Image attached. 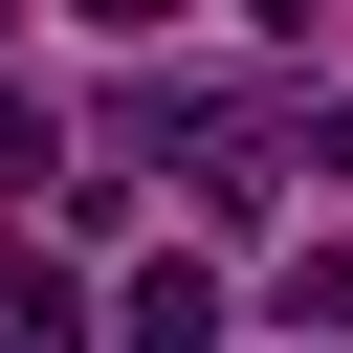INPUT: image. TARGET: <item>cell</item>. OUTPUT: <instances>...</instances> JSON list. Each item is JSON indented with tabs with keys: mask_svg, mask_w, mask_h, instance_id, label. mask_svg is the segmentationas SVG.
Segmentation results:
<instances>
[{
	"mask_svg": "<svg viewBox=\"0 0 353 353\" xmlns=\"http://www.w3.org/2000/svg\"><path fill=\"white\" fill-rule=\"evenodd\" d=\"M265 309H309V331H353V243H287V287Z\"/></svg>",
	"mask_w": 353,
	"mask_h": 353,
	"instance_id": "2",
	"label": "cell"
},
{
	"mask_svg": "<svg viewBox=\"0 0 353 353\" xmlns=\"http://www.w3.org/2000/svg\"><path fill=\"white\" fill-rule=\"evenodd\" d=\"M44 154H66V132H44V88H0V176H44Z\"/></svg>",
	"mask_w": 353,
	"mask_h": 353,
	"instance_id": "4",
	"label": "cell"
},
{
	"mask_svg": "<svg viewBox=\"0 0 353 353\" xmlns=\"http://www.w3.org/2000/svg\"><path fill=\"white\" fill-rule=\"evenodd\" d=\"M66 22H110V44H154V22H176V0H66Z\"/></svg>",
	"mask_w": 353,
	"mask_h": 353,
	"instance_id": "5",
	"label": "cell"
},
{
	"mask_svg": "<svg viewBox=\"0 0 353 353\" xmlns=\"http://www.w3.org/2000/svg\"><path fill=\"white\" fill-rule=\"evenodd\" d=\"M110 331H132V353H199V331H221V265H199V243H154V265L110 287Z\"/></svg>",
	"mask_w": 353,
	"mask_h": 353,
	"instance_id": "1",
	"label": "cell"
},
{
	"mask_svg": "<svg viewBox=\"0 0 353 353\" xmlns=\"http://www.w3.org/2000/svg\"><path fill=\"white\" fill-rule=\"evenodd\" d=\"M66 309H88V287H66L44 243H0V331H66Z\"/></svg>",
	"mask_w": 353,
	"mask_h": 353,
	"instance_id": "3",
	"label": "cell"
}]
</instances>
